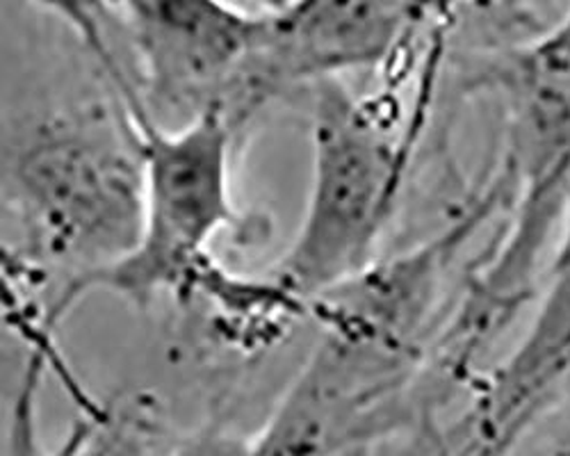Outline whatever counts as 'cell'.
I'll use <instances>...</instances> for the list:
<instances>
[{
    "label": "cell",
    "instance_id": "52a82bcc",
    "mask_svg": "<svg viewBox=\"0 0 570 456\" xmlns=\"http://www.w3.org/2000/svg\"><path fill=\"white\" fill-rule=\"evenodd\" d=\"M570 375V204L554 242L539 310L525 336L480 384L463 445H495L511 454L541 416L557 384Z\"/></svg>",
    "mask_w": 570,
    "mask_h": 456
},
{
    "label": "cell",
    "instance_id": "9c48e42d",
    "mask_svg": "<svg viewBox=\"0 0 570 456\" xmlns=\"http://www.w3.org/2000/svg\"><path fill=\"white\" fill-rule=\"evenodd\" d=\"M252 440L226 429H206L171 447L167 456H249Z\"/></svg>",
    "mask_w": 570,
    "mask_h": 456
},
{
    "label": "cell",
    "instance_id": "7a4b0ae2",
    "mask_svg": "<svg viewBox=\"0 0 570 456\" xmlns=\"http://www.w3.org/2000/svg\"><path fill=\"white\" fill-rule=\"evenodd\" d=\"M99 58L110 87L126 108L145 174V224L135 249L85 284L80 299L106 290L135 306L160 295L204 297L219 310L237 313L249 279L226 271L210 254L222 234L252 238L254 221L235 206L230 153L237 128L217 112L169 128L151 117L119 62L101 26L80 30Z\"/></svg>",
    "mask_w": 570,
    "mask_h": 456
},
{
    "label": "cell",
    "instance_id": "3957f363",
    "mask_svg": "<svg viewBox=\"0 0 570 456\" xmlns=\"http://www.w3.org/2000/svg\"><path fill=\"white\" fill-rule=\"evenodd\" d=\"M482 73L504 108L500 176L513 215L452 317V331L472 347H487L534 295L570 204V14Z\"/></svg>",
    "mask_w": 570,
    "mask_h": 456
},
{
    "label": "cell",
    "instance_id": "ba28073f",
    "mask_svg": "<svg viewBox=\"0 0 570 456\" xmlns=\"http://www.w3.org/2000/svg\"><path fill=\"white\" fill-rule=\"evenodd\" d=\"M43 356L35 354L30 358L28 373L21 386V395L14 406V416H12V429H10V445H8V456H67L62 447H56L53 452H41L35 438V395L37 386L41 379L43 370Z\"/></svg>",
    "mask_w": 570,
    "mask_h": 456
},
{
    "label": "cell",
    "instance_id": "30bf717a",
    "mask_svg": "<svg viewBox=\"0 0 570 456\" xmlns=\"http://www.w3.org/2000/svg\"><path fill=\"white\" fill-rule=\"evenodd\" d=\"M439 456H509V454L502 452L500 447H493V445H468V447H461L456 452H441L439 449Z\"/></svg>",
    "mask_w": 570,
    "mask_h": 456
},
{
    "label": "cell",
    "instance_id": "8992f818",
    "mask_svg": "<svg viewBox=\"0 0 570 456\" xmlns=\"http://www.w3.org/2000/svg\"><path fill=\"white\" fill-rule=\"evenodd\" d=\"M263 8L261 43L228 108L237 128L285 91L391 65L434 10L382 0H306Z\"/></svg>",
    "mask_w": 570,
    "mask_h": 456
},
{
    "label": "cell",
    "instance_id": "8fae6325",
    "mask_svg": "<svg viewBox=\"0 0 570 456\" xmlns=\"http://www.w3.org/2000/svg\"><path fill=\"white\" fill-rule=\"evenodd\" d=\"M548 456H570V427L563 432V436L557 440Z\"/></svg>",
    "mask_w": 570,
    "mask_h": 456
},
{
    "label": "cell",
    "instance_id": "277c9868",
    "mask_svg": "<svg viewBox=\"0 0 570 456\" xmlns=\"http://www.w3.org/2000/svg\"><path fill=\"white\" fill-rule=\"evenodd\" d=\"M420 123L400 128L386 103L356 97L343 80L315 87L311 192L274 281L313 306L376 262Z\"/></svg>",
    "mask_w": 570,
    "mask_h": 456
},
{
    "label": "cell",
    "instance_id": "5b68a950",
    "mask_svg": "<svg viewBox=\"0 0 570 456\" xmlns=\"http://www.w3.org/2000/svg\"><path fill=\"white\" fill-rule=\"evenodd\" d=\"M119 26L139 101L163 126L176 128L217 112L228 119L233 95L258 49L265 8L213 0H132L104 6Z\"/></svg>",
    "mask_w": 570,
    "mask_h": 456
},
{
    "label": "cell",
    "instance_id": "6da1fadb",
    "mask_svg": "<svg viewBox=\"0 0 570 456\" xmlns=\"http://www.w3.org/2000/svg\"><path fill=\"white\" fill-rule=\"evenodd\" d=\"M6 197L19 245L10 262L51 286L46 329L78 301L87 281L121 262L145 224V174L126 108L53 112L6 147Z\"/></svg>",
    "mask_w": 570,
    "mask_h": 456
}]
</instances>
